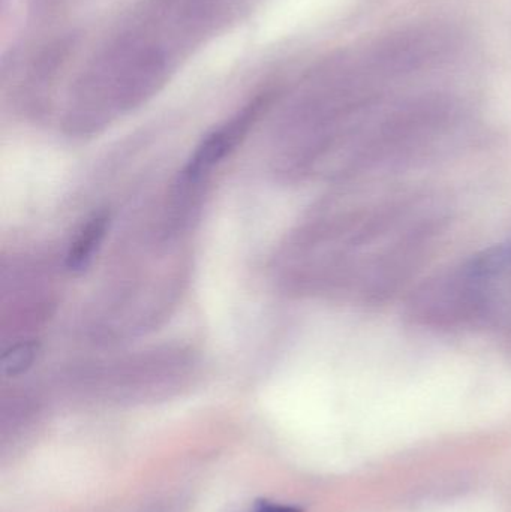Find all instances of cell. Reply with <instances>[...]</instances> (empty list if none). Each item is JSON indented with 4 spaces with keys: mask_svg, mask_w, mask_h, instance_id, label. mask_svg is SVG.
<instances>
[{
    "mask_svg": "<svg viewBox=\"0 0 511 512\" xmlns=\"http://www.w3.org/2000/svg\"><path fill=\"white\" fill-rule=\"evenodd\" d=\"M254 512H302L300 508L293 505L278 504L272 501H258Z\"/></svg>",
    "mask_w": 511,
    "mask_h": 512,
    "instance_id": "5",
    "label": "cell"
},
{
    "mask_svg": "<svg viewBox=\"0 0 511 512\" xmlns=\"http://www.w3.org/2000/svg\"><path fill=\"white\" fill-rule=\"evenodd\" d=\"M110 225V215L98 212L83 225L66 255V267L72 273H83L95 258Z\"/></svg>",
    "mask_w": 511,
    "mask_h": 512,
    "instance_id": "3",
    "label": "cell"
},
{
    "mask_svg": "<svg viewBox=\"0 0 511 512\" xmlns=\"http://www.w3.org/2000/svg\"><path fill=\"white\" fill-rule=\"evenodd\" d=\"M36 354H38V345L36 343H18V345L12 346L11 349H8L3 354V375L12 378V376H18L26 372L32 366L33 361H35Z\"/></svg>",
    "mask_w": 511,
    "mask_h": 512,
    "instance_id": "4",
    "label": "cell"
},
{
    "mask_svg": "<svg viewBox=\"0 0 511 512\" xmlns=\"http://www.w3.org/2000/svg\"><path fill=\"white\" fill-rule=\"evenodd\" d=\"M491 282L462 265L449 276L432 280L410 303L414 321L429 327H453L485 318L491 304Z\"/></svg>",
    "mask_w": 511,
    "mask_h": 512,
    "instance_id": "1",
    "label": "cell"
},
{
    "mask_svg": "<svg viewBox=\"0 0 511 512\" xmlns=\"http://www.w3.org/2000/svg\"><path fill=\"white\" fill-rule=\"evenodd\" d=\"M254 114L255 107L248 108L227 125L207 135L183 170L182 182L185 185H195L209 174L237 146L240 138L248 131Z\"/></svg>",
    "mask_w": 511,
    "mask_h": 512,
    "instance_id": "2",
    "label": "cell"
},
{
    "mask_svg": "<svg viewBox=\"0 0 511 512\" xmlns=\"http://www.w3.org/2000/svg\"><path fill=\"white\" fill-rule=\"evenodd\" d=\"M506 249H507V254H509V258H510V262H511V240H510L509 245L506 246Z\"/></svg>",
    "mask_w": 511,
    "mask_h": 512,
    "instance_id": "6",
    "label": "cell"
}]
</instances>
